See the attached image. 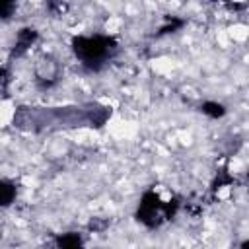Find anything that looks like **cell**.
Returning a JSON list of instances; mask_svg holds the SVG:
<instances>
[{
	"label": "cell",
	"mask_w": 249,
	"mask_h": 249,
	"mask_svg": "<svg viewBox=\"0 0 249 249\" xmlns=\"http://www.w3.org/2000/svg\"><path fill=\"white\" fill-rule=\"evenodd\" d=\"M70 49L78 62L88 70H99L103 68L117 53V41L113 35L105 33H89V35H78L72 39Z\"/></svg>",
	"instance_id": "obj_1"
},
{
	"label": "cell",
	"mask_w": 249,
	"mask_h": 249,
	"mask_svg": "<svg viewBox=\"0 0 249 249\" xmlns=\"http://www.w3.org/2000/svg\"><path fill=\"white\" fill-rule=\"evenodd\" d=\"M173 216V206L171 200L165 202L158 193L146 191L138 202L136 210V220L144 224L146 228H160L163 222H167Z\"/></svg>",
	"instance_id": "obj_2"
},
{
	"label": "cell",
	"mask_w": 249,
	"mask_h": 249,
	"mask_svg": "<svg viewBox=\"0 0 249 249\" xmlns=\"http://www.w3.org/2000/svg\"><path fill=\"white\" fill-rule=\"evenodd\" d=\"M18 198V183L6 177H0V208H8Z\"/></svg>",
	"instance_id": "obj_3"
},
{
	"label": "cell",
	"mask_w": 249,
	"mask_h": 249,
	"mask_svg": "<svg viewBox=\"0 0 249 249\" xmlns=\"http://www.w3.org/2000/svg\"><path fill=\"white\" fill-rule=\"evenodd\" d=\"M84 239L80 233H74V231H68V233H60L56 239H54V245L58 247H78L82 245Z\"/></svg>",
	"instance_id": "obj_4"
},
{
	"label": "cell",
	"mask_w": 249,
	"mask_h": 249,
	"mask_svg": "<svg viewBox=\"0 0 249 249\" xmlns=\"http://www.w3.org/2000/svg\"><path fill=\"white\" fill-rule=\"evenodd\" d=\"M202 113H206V115H210V117H222L224 113H226V109H224V105L222 103H216V101H208V103H204L202 105Z\"/></svg>",
	"instance_id": "obj_5"
},
{
	"label": "cell",
	"mask_w": 249,
	"mask_h": 249,
	"mask_svg": "<svg viewBox=\"0 0 249 249\" xmlns=\"http://www.w3.org/2000/svg\"><path fill=\"white\" fill-rule=\"evenodd\" d=\"M18 0H0V19H8L16 10Z\"/></svg>",
	"instance_id": "obj_6"
}]
</instances>
